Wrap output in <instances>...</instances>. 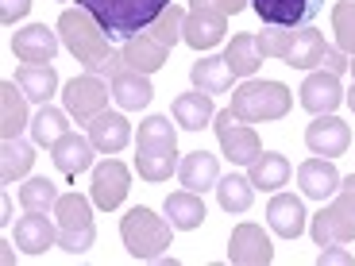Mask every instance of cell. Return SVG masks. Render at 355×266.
I'll use <instances>...</instances> for the list:
<instances>
[{"instance_id": "obj_21", "label": "cell", "mask_w": 355, "mask_h": 266, "mask_svg": "<svg viewBox=\"0 0 355 266\" xmlns=\"http://www.w3.org/2000/svg\"><path fill=\"white\" fill-rule=\"evenodd\" d=\"M266 220H270L275 236H282V240H297V236L305 231V204H302V197L278 193L275 201L266 204Z\"/></svg>"}, {"instance_id": "obj_28", "label": "cell", "mask_w": 355, "mask_h": 266, "mask_svg": "<svg viewBox=\"0 0 355 266\" xmlns=\"http://www.w3.org/2000/svg\"><path fill=\"white\" fill-rule=\"evenodd\" d=\"M232 66L224 62V58H216V54H209V58H201V62H193V70H189V81H193V89H201V93H228L232 89Z\"/></svg>"}, {"instance_id": "obj_9", "label": "cell", "mask_w": 355, "mask_h": 266, "mask_svg": "<svg viewBox=\"0 0 355 266\" xmlns=\"http://www.w3.org/2000/svg\"><path fill=\"white\" fill-rule=\"evenodd\" d=\"M62 100H66V112H70L73 120H78V124H89L93 116L105 112V105H108V89L101 85L97 73H85V78L66 81Z\"/></svg>"}, {"instance_id": "obj_1", "label": "cell", "mask_w": 355, "mask_h": 266, "mask_svg": "<svg viewBox=\"0 0 355 266\" xmlns=\"http://www.w3.org/2000/svg\"><path fill=\"white\" fill-rule=\"evenodd\" d=\"M58 35H62L66 51L85 66V73H108L112 78L120 66H124V54L112 51V39L101 31V24L89 16L85 8H66L58 16Z\"/></svg>"}, {"instance_id": "obj_44", "label": "cell", "mask_w": 355, "mask_h": 266, "mask_svg": "<svg viewBox=\"0 0 355 266\" xmlns=\"http://www.w3.org/2000/svg\"><path fill=\"white\" fill-rule=\"evenodd\" d=\"M344 100H347V108L355 112V85H352V93H344Z\"/></svg>"}, {"instance_id": "obj_34", "label": "cell", "mask_w": 355, "mask_h": 266, "mask_svg": "<svg viewBox=\"0 0 355 266\" xmlns=\"http://www.w3.org/2000/svg\"><path fill=\"white\" fill-rule=\"evenodd\" d=\"M139 151H178V132L166 116H147L139 124Z\"/></svg>"}, {"instance_id": "obj_25", "label": "cell", "mask_w": 355, "mask_h": 266, "mask_svg": "<svg viewBox=\"0 0 355 266\" xmlns=\"http://www.w3.org/2000/svg\"><path fill=\"white\" fill-rule=\"evenodd\" d=\"M174 120L186 127V132H201V127H209V120H216L213 97H209V93H201V89L174 97Z\"/></svg>"}, {"instance_id": "obj_27", "label": "cell", "mask_w": 355, "mask_h": 266, "mask_svg": "<svg viewBox=\"0 0 355 266\" xmlns=\"http://www.w3.org/2000/svg\"><path fill=\"white\" fill-rule=\"evenodd\" d=\"M16 81L27 93V100H39V105H46L58 89V73H54L51 62H24L16 70Z\"/></svg>"}, {"instance_id": "obj_5", "label": "cell", "mask_w": 355, "mask_h": 266, "mask_svg": "<svg viewBox=\"0 0 355 266\" xmlns=\"http://www.w3.org/2000/svg\"><path fill=\"white\" fill-rule=\"evenodd\" d=\"M313 243L317 247H344L355 240V174L340 181V193L329 209L313 216Z\"/></svg>"}, {"instance_id": "obj_13", "label": "cell", "mask_w": 355, "mask_h": 266, "mask_svg": "<svg viewBox=\"0 0 355 266\" xmlns=\"http://www.w3.org/2000/svg\"><path fill=\"white\" fill-rule=\"evenodd\" d=\"M275 258V247L266 240V231L259 224H240V228L232 231L228 240V263L236 266H266Z\"/></svg>"}, {"instance_id": "obj_37", "label": "cell", "mask_w": 355, "mask_h": 266, "mask_svg": "<svg viewBox=\"0 0 355 266\" xmlns=\"http://www.w3.org/2000/svg\"><path fill=\"white\" fill-rule=\"evenodd\" d=\"M19 204H24L27 213H51L54 204H58V189L46 177H31L27 186H19Z\"/></svg>"}, {"instance_id": "obj_24", "label": "cell", "mask_w": 355, "mask_h": 266, "mask_svg": "<svg viewBox=\"0 0 355 266\" xmlns=\"http://www.w3.org/2000/svg\"><path fill=\"white\" fill-rule=\"evenodd\" d=\"M19 81H0V135L4 139H19L27 124V93L19 89Z\"/></svg>"}, {"instance_id": "obj_45", "label": "cell", "mask_w": 355, "mask_h": 266, "mask_svg": "<svg viewBox=\"0 0 355 266\" xmlns=\"http://www.w3.org/2000/svg\"><path fill=\"white\" fill-rule=\"evenodd\" d=\"M347 66H352V78H355V62H347Z\"/></svg>"}, {"instance_id": "obj_11", "label": "cell", "mask_w": 355, "mask_h": 266, "mask_svg": "<svg viewBox=\"0 0 355 266\" xmlns=\"http://www.w3.org/2000/svg\"><path fill=\"white\" fill-rule=\"evenodd\" d=\"M128 189H132V170H128L124 162L105 159L93 170V204H97V209H105V213L108 209H120Z\"/></svg>"}, {"instance_id": "obj_33", "label": "cell", "mask_w": 355, "mask_h": 266, "mask_svg": "<svg viewBox=\"0 0 355 266\" xmlns=\"http://www.w3.org/2000/svg\"><path fill=\"white\" fill-rule=\"evenodd\" d=\"M35 162V151H31V143L24 139H4L0 143V177H4V186H12L16 177H24Z\"/></svg>"}, {"instance_id": "obj_41", "label": "cell", "mask_w": 355, "mask_h": 266, "mask_svg": "<svg viewBox=\"0 0 355 266\" xmlns=\"http://www.w3.org/2000/svg\"><path fill=\"white\" fill-rule=\"evenodd\" d=\"M193 8H213L224 12V16H236V12L248 8V0H193Z\"/></svg>"}, {"instance_id": "obj_39", "label": "cell", "mask_w": 355, "mask_h": 266, "mask_svg": "<svg viewBox=\"0 0 355 266\" xmlns=\"http://www.w3.org/2000/svg\"><path fill=\"white\" fill-rule=\"evenodd\" d=\"M332 31H336V46L344 54H355V0H340L332 8Z\"/></svg>"}, {"instance_id": "obj_18", "label": "cell", "mask_w": 355, "mask_h": 266, "mask_svg": "<svg viewBox=\"0 0 355 266\" xmlns=\"http://www.w3.org/2000/svg\"><path fill=\"white\" fill-rule=\"evenodd\" d=\"M89 139H93V147L101 154H116L132 143V124L120 112H101L89 120Z\"/></svg>"}, {"instance_id": "obj_6", "label": "cell", "mask_w": 355, "mask_h": 266, "mask_svg": "<svg viewBox=\"0 0 355 266\" xmlns=\"http://www.w3.org/2000/svg\"><path fill=\"white\" fill-rule=\"evenodd\" d=\"M54 216H58V247L81 255V251L93 247L97 240V228H93V204L81 193H62L54 204Z\"/></svg>"}, {"instance_id": "obj_20", "label": "cell", "mask_w": 355, "mask_h": 266, "mask_svg": "<svg viewBox=\"0 0 355 266\" xmlns=\"http://www.w3.org/2000/svg\"><path fill=\"white\" fill-rule=\"evenodd\" d=\"M224 27H228V16L224 12H213V8H189L186 16V43L197 46V51H209L224 39Z\"/></svg>"}, {"instance_id": "obj_8", "label": "cell", "mask_w": 355, "mask_h": 266, "mask_svg": "<svg viewBox=\"0 0 355 266\" xmlns=\"http://www.w3.org/2000/svg\"><path fill=\"white\" fill-rule=\"evenodd\" d=\"M216 139H220V151L228 162H236V166H251V162L263 154V147H259V135L255 127H248L240 120V116H232V108H224V112H216Z\"/></svg>"}, {"instance_id": "obj_42", "label": "cell", "mask_w": 355, "mask_h": 266, "mask_svg": "<svg viewBox=\"0 0 355 266\" xmlns=\"http://www.w3.org/2000/svg\"><path fill=\"white\" fill-rule=\"evenodd\" d=\"M27 12H31V0H4V8H0V19H4V27H12L16 19H24Z\"/></svg>"}, {"instance_id": "obj_43", "label": "cell", "mask_w": 355, "mask_h": 266, "mask_svg": "<svg viewBox=\"0 0 355 266\" xmlns=\"http://www.w3.org/2000/svg\"><path fill=\"white\" fill-rule=\"evenodd\" d=\"M317 263H320V266H324V263H344V266H347V263H352V255H347V251H336V247H324Z\"/></svg>"}, {"instance_id": "obj_17", "label": "cell", "mask_w": 355, "mask_h": 266, "mask_svg": "<svg viewBox=\"0 0 355 266\" xmlns=\"http://www.w3.org/2000/svg\"><path fill=\"white\" fill-rule=\"evenodd\" d=\"M344 100V89H340V73H329V70H320V73H309L302 85V108H309L313 116H324L332 112V108Z\"/></svg>"}, {"instance_id": "obj_26", "label": "cell", "mask_w": 355, "mask_h": 266, "mask_svg": "<svg viewBox=\"0 0 355 266\" xmlns=\"http://www.w3.org/2000/svg\"><path fill=\"white\" fill-rule=\"evenodd\" d=\"M120 54H124V66H132V70H139V73H155V70L166 66V46H162L155 35L128 39Z\"/></svg>"}, {"instance_id": "obj_10", "label": "cell", "mask_w": 355, "mask_h": 266, "mask_svg": "<svg viewBox=\"0 0 355 266\" xmlns=\"http://www.w3.org/2000/svg\"><path fill=\"white\" fill-rule=\"evenodd\" d=\"M266 27H309L320 16L324 0H251Z\"/></svg>"}, {"instance_id": "obj_7", "label": "cell", "mask_w": 355, "mask_h": 266, "mask_svg": "<svg viewBox=\"0 0 355 266\" xmlns=\"http://www.w3.org/2000/svg\"><path fill=\"white\" fill-rule=\"evenodd\" d=\"M286 66H297V70L320 66V70H329V73H344L347 58H344L340 46L324 43L313 27H297V31H293V43H290V54H286Z\"/></svg>"}, {"instance_id": "obj_35", "label": "cell", "mask_w": 355, "mask_h": 266, "mask_svg": "<svg viewBox=\"0 0 355 266\" xmlns=\"http://www.w3.org/2000/svg\"><path fill=\"white\" fill-rule=\"evenodd\" d=\"M66 132H70V124H66V112H62V108L43 105V108L35 112V120H31V139H35L39 147H46V151H51V147L62 139Z\"/></svg>"}, {"instance_id": "obj_12", "label": "cell", "mask_w": 355, "mask_h": 266, "mask_svg": "<svg viewBox=\"0 0 355 266\" xmlns=\"http://www.w3.org/2000/svg\"><path fill=\"white\" fill-rule=\"evenodd\" d=\"M347 143H352V127H347L340 116H332V112L317 116V120L305 127V147H309L313 154H320V159H336V154H344Z\"/></svg>"}, {"instance_id": "obj_32", "label": "cell", "mask_w": 355, "mask_h": 266, "mask_svg": "<svg viewBox=\"0 0 355 266\" xmlns=\"http://www.w3.org/2000/svg\"><path fill=\"white\" fill-rule=\"evenodd\" d=\"M216 197H220V209L232 216H243L255 201V186H251V177H240V174H228L216 181Z\"/></svg>"}, {"instance_id": "obj_23", "label": "cell", "mask_w": 355, "mask_h": 266, "mask_svg": "<svg viewBox=\"0 0 355 266\" xmlns=\"http://www.w3.org/2000/svg\"><path fill=\"white\" fill-rule=\"evenodd\" d=\"M178 177H182V186H186L189 193L216 189V181H220V162H216V154H209V151H193V154H186V159L178 162Z\"/></svg>"}, {"instance_id": "obj_30", "label": "cell", "mask_w": 355, "mask_h": 266, "mask_svg": "<svg viewBox=\"0 0 355 266\" xmlns=\"http://www.w3.org/2000/svg\"><path fill=\"white\" fill-rule=\"evenodd\" d=\"M224 62L232 66V73L236 78H251V73L263 66V51H259V35H236L228 43V51H224Z\"/></svg>"}, {"instance_id": "obj_3", "label": "cell", "mask_w": 355, "mask_h": 266, "mask_svg": "<svg viewBox=\"0 0 355 266\" xmlns=\"http://www.w3.org/2000/svg\"><path fill=\"white\" fill-rule=\"evenodd\" d=\"M120 240L132 251L135 258L151 263V258H162L170 251V240H174V224L155 216L151 209H132V213L120 220Z\"/></svg>"}, {"instance_id": "obj_40", "label": "cell", "mask_w": 355, "mask_h": 266, "mask_svg": "<svg viewBox=\"0 0 355 266\" xmlns=\"http://www.w3.org/2000/svg\"><path fill=\"white\" fill-rule=\"evenodd\" d=\"M290 43H293L290 27H266L263 35H259V51H263V58H282V62H286Z\"/></svg>"}, {"instance_id": "obj_14", "label": "cell", "mask_w": 355, "mask_h": 266, "mask_svg": "<svg viewBox=\"0 0 355 266\" xmlns=\"http://www.w3.org/2000/svg\"><path fill=\"white\" fill-rule=\"evenodd\" d=\"M93 139L89 135H78V132H66L62 139L51 147V162H54V170L62 177H78L81 170H89L93 166Z\"/></svg>"}, {"instance_id": "obj_4", "label": "cell", "mask_w": 355, "mask_h": 266, "mask_svg": "<svg viewBox=\"0 0 355 266\" xmlns=\"http://www.w3.org/2000/svg\"><path fill=\"white\" fill-rule=\"evenodd\" d=\"M293 97L282 81H243L232 93V116L243 124H263V120H282L290 112Z\"/></svg>"}, {"instance_id": "obj_16", "label": "cell", "mask_w": 355, "mask_h": 266, "mask_svg": "<svg viewBox=\"0 0 355 266\" xmlns=\"http://www.w3.org/2000/svg\"><path fill=\"white\" fill-rule=\"evenodd\" d=\"M12 51H16L19 62H54L58 35L46 24H31V27H24V31L12 35Z\"/></svg>"}, {"instance_id": "obj_29", "label": "cell", "mask_w": 355, "mask_h": 266, "mask_svg": "<svg viewBox=\"0 0 355 266\" xmlns=\"http://www.w3.org/2000/svg\"><path fill=\"white\" fill-rule=\"evenodd\" d=\"M166 216H170V224L174 228H182V231H193V228H201L205 224V201H201V193H189V189H182V193H170L166 197Z\"/></svg>"}, {"instance_id": "obj_2", "label": "cell", "mask_w": 355, "mask_h": 266, "mask_svg": "<svg viewBox=\"0 0 355 266\" xmlns=\"http://www.w3.org/2000/svg\"><path fill=\"white\" fill-rule=\"evenodd\" d=\"M170 4H174V0H81V8L97 19L101 31H105L112 43L116 39L128 43V39L151 31V24L170 8Z\"/></svg>"}, {"instance_id": "obj_22", "label": "cell", "mask_w": 355, "mask_h": 266, "mask_svg": "<svg viewBox=\"0 0 355 266\" xmlns=\"http://www.w3.org/2000/svg\"><path fill=\"white\" fill-rule=\"evenodd\" d=\"M112 97L120 108H128V112H135V108H147L155 97L151 81H147V73L132 70V66H120V70L112 73Z\"/></svg>"}, {"instance_id": "obj_31", "label": "cell", "mask_w": 355, "mask_h": 266, "mask_svg": "<svg viewBox=\"0 0 355 266\" xmlns=\"http://www.w3.org/2000/svg\"><path fill=\"white\" fill-rule=\"evenodd\" d=\"M248 177H251V186L255 189H278V186L290 181V162H286V154L263 151L255 162H251Z\"/></svg>"}, {"instance_id": "obj_36", "label": "cell", "mask_w": 355, "mask_h": 266, "mask_svg": "<svg viewBox=\"0 0 355 266\" xmlns=\"http://www.w3.org/2000/svg\"><path fill=\"white\" fill-rule=\"evenodd\" d=\"M135 170L143 181H166L178 170V151H139L135 154Z\"/></svg>"}, {"instance_id": "obj_19", "label": "cell", "mask_w": 355, "mask_h": 266, "mask_svg": "<svg viewBox=\"0 0 355 266\" xmlns=\"http://www.w3.org/2000/svg\"><path fill=\"white\" fill-rule=\"evenodd\" d=\"M58 243V224L46 220V213H27L16 220V247L24 255H43Z\"/></svg>"}, {"instance_id": "obj_15", "label": "cell", "mask_w": 355, "mask_h": 266, "mask_svg": "<svg viewBox=\"0 0 355 266\" xmlns=\"http://www.w3.org/2000/svg\"><path fill=\"white\" fill-rule=\"evenodd\" d=\"M340 170L332 166V159H305L302 166H297V186H302L305 197H313V201H329L332 193L340 189Z\"/></svg>"}, {"instance_id": "obj_38", "label": "cell", "mask_w": 355, "mask_h": 266, "mask_svg": "<svg viewBox=\"0 0 355 266\" xmlns=\"http://www.w3.org/2000/svg\"><path fill=\"white\" fill-rule=\"evenodd\" d=\"M186 16H189V12H182L178 4H170V8H166V12H162V16L151 24V35L159 39V43L166 46V51H170V46L178 43V39L186 35Z\"/></svg>"}]
</instances>
